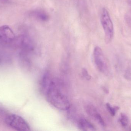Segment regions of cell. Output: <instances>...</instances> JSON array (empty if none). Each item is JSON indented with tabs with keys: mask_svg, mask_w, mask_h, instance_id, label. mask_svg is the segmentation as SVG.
Here are the masks:
<instances>
[{
	"mask_svg": "<svg viewBox=\"0 0 131 131\" xmlns=\"http://www.w3.org/2000/svg\"><path fill=\"white\" fill-rule=\"evenodd\" d=\"M28 15L32 18L42 22H46L49 19L48 14L45 11L40 9L31 11L29 12Z\"/></svg>",
	"mask_w": 131,
	"mask_h": 131,
	"instance_id": "8",
	"label": "cell"
},
{
	"mask_svg": "<svg viewBox=\"0 0 131 131\" xmlns=\"http://www.w3.org/2000/svg\"><path fill=\"white\" fill-rule=\"evenodd\" d=\"M100 21L104 32L105 43L109 44L114 37V27L109 12L105 8H103L102 10Z\"/></svg>",
	"mask_w": 131,
	"mask_h": 131,
	"instance_id": "2",
	"label": "cell"
},
{
	"mask_svg": "<svg viewBox=\"0 0 131 131\" xmlns=\"http://www.w3.org/2000/svg\"><path fill=\"white\" fill-rule=\"evenodd\" d=\"M119 121L122 126L124 127H127L129 123L128 117L124 113L121 114Z\"/></svg>",
	"mask_w": 131,
	"mask_h": 131,
	"instance_id": "11",
	"label": "cell"
},
{
	"mask_svg": "<svg viewBox=\"0 0 131 131\" xmlns=\"http://www.w3.org/2000/svg\"><path fill=\"white\" fill-rule=\"evenodd\" d=\"M106 106L108 112L112 116H114L116 114V112L119 109V107L117 106L112 107L109 103H107L106 104Z\"/></svg>",
	"mask_w": 131,
	"mask_h": 131,
	"instance_id": "12",
	"label": "cell"
},
{
	"mask_svg": "<svg viewBox=\"0 0 131 131\" xmlns=\"http://www.w3.org/2000/svg\"><path fill=\"white\" fill-rule=\"evenodd\" d=\"M6 124L11 128L18 131L30 130L29 125L22 117L16 114H10L5 118Z\"/></svg>",
	"mask_w": 131,
	"mask_h": 131,
	"instance_id": "3",
	"label": "cell"
},
{
	"mask_svg": "<svg viewBox=\"0 0 131 131\" xmlns=\"http://www.w3.org/2000/svg\"><path fill=\"white\" fill-rule=\"evenodd\" d=\"M93 56L95 63L97 69L101 72H104L107 68V64L103 51L100 47H95L94 50Z\"/></svg>",
	"mask_w": 131,
	"mask_h": 131,
	"instance_id": "6",
	"label": "cell"
},
{
	"mask_svg": "<svg viewBox=\"0 0 131 131\" xmlns=\"http://www.w3.org/2000/svg\"><path fill=\"white\" fill-rule=\"evenodd\" d=\"M51 80L52 79L51 77L50 73L48 72H45L42 77L40 84L41 91L45 94L49 87Z\"/></svg>",
	"mask_w": 131,
	"mask_h": 131,
	"instance_id": "10",
	"label": "cell"
},
{
	"mask_svg": "<svg viewBox=\"0 0 131 131\" xmlns=\"http://www.w3.org/2000/svg\"><path fill=\"white\" fill-rule=\"evenodd\" d=\"M16 38L11 28L7 25L0 27V44L8 45L15 41Z\"/></svg>",
	"mask_w": 131,
	"mask_h": 131,
	"instance_id": "5",
	"label": "cell"
},
{
	"mask_svg": "<svg viewBox=\"0 0 131 131\" xmlns=\"http://www.w3.org/2000/svg\"><path fill=\"white\" fill-rule=\"evenodd\" d=\"M17 46L21 50V52L28 55L34 52L36 45L31 37L26 35H22L15 39Z\"/></svg>",
	"mask_w": 131,
	"mask_h": 131,
	"instance_id": "4",
	"label": "cell"
},
{
	"mask_svg": "<svg viewBox=\"0 0 131 131\" xmlns=\"http://www.w3.org/2000/svg\"><path fill=\"white\" fill-rule=\"evenodd\" d=\"M85 110L87 114L95 121L97 122L102 127H105V123L102 117L94 106L91 105H88L86 106Z\"/></svg>",
	"mask_w": 131,
	"mask_h": 131,
	"instance_id": "7",
	"label": "cell"
},
{
	"mask_svg": "<svg viewBox=\"0 0 131 131\" xmlns=\"http://www.w3.org/2000/svg\"><path fill=\"white\" fill-rule=\"evenodd\" d=\"M2 1H7V0H2Z\"/></svg>",
	"mask_w": 131,
	"mask_h": 131,
	"instance_id": "14",
	"label": "cell"
},
{
	"mask_svg": "<svg viewBox=\"0 0 131 131\" xmlns=\"http://www.w3.org/2000/svg\"><path fill=\"white\" fill-rule=\"evenodd\" d=\"M45 95L48 102L57 109L65 111L70 108V102L64 91L63 83L58 79H52Z\"/></svg>",
	"mask_w": 131,
	"mask_h": 131,
	"instance_id": "1",
	"label": "cell"
},
{
	"mask_svg": "<svg viewBox=\"0 0 131 131\" xmlns=\"http://www.w3.org/2000/svg\"><path fill=\"white\" fill-rule=\"evenodd\" d=\"M78 128L82 131H93L96 130L94 125L85 118L79 119L78 122Z\"/></svg>",
	"mask_w": 131,
	"mask_h": 131,
	"instance_id": "9",
	"label": "cell"
},
{
	"mask_svg": "<svg viewBox=\"0 0 131 131\" xmlns=\"http://www.w3.org/2000/svg\"><path fill=\"white\" fill-rule=\"evenodd\" d=\"M82 74L84 78L86 80H91V77L89 74L88 70H87L85 68H84L82 69Z\"/></svg>",
	"mask_w": 131,
	"mask_h": 131,
	"instance_id": "13",
	"label": "cell"
}]
</instances>
